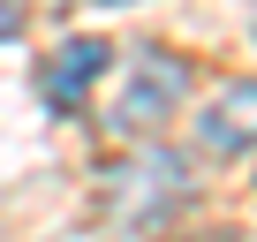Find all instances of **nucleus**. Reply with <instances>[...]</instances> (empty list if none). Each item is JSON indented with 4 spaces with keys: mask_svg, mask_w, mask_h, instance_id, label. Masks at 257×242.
Here are the masks:
<instances>
[{
    "mask_svg": "<svg viewBox=\"0 0 257 242\" xmlns=\"http://www.w3.org/2000/svg\"><path fill=\"white\" fill-rule=\"evenodd\" d=\"M182 98H189V61H174L167 46H137V53H128V68H121L113 106H106V129H113L121 144H144L152 129H167V121H174Z\"/></svg>",
    "mask_w": 257,
    "mask_h": 242,
    "instance_id": "nucleus-1",
    "label": "nucleus"
},
{
    "mask_svg": "<svg viewBox=\"0 0 257 242\" xmlns=\"http://www.w3.org/2000/svg\"><path fill=\"white\" fill-rule=\"evenodd\" d=\"M98 8H128V0H98Z\"/></svg>",
    "mask_w": 257,
    "mask_h": 242,
    "instance_id": "nucleus-6",
    "label": "nucleus"
},
{
    "mask_svg": "<svg viewBox=\"0 0 257 242\" xmlns=\"http://www.w3.org/2000/svg\"><path fill=\"white\" fill-rule=\"evenodd\" d=\"M23 31V0H0V38H16Z\"/></svg>",
    "mask_w": 257,
    "mask_h": 242,
    "instance_id": "nucleus-5",
    "label": "nucleus"
},
{
    "mask_svg": "<svg viewBox=\"0 0 257 242\" xmlns=\"http://www.w3.org/2000/svg\"><path fill=\"white\" fill-rule=\"evenodd\" d=\"M113 68V46L106 38H68L46 68H38V91H46V106L53 113H83V98H91V83Z\"/></svg>",
    "mask_w": 257,
    "mask_h": 242,
    "instance_id": "nucleus-4",
    "label": "nucleus"
},
{
    "mask_svg": "<svg viewBox=\"0 0 257 242\" xmlns=\"http://www.w3.org/2000/svg\"><path fill=\"white\" fill-rule=\"evenodd\" d=\"M182 189H189V167L174 152H137L128 167H106V212L121 227H152L167 204H182Z\"/></svg>",
    "mask_w": 257,
    "mask_h": 242,
    "instance_id": "nucleus-2",
    "label": "nucleus"
},
{
    "mask_svg": "<svg viewBox=\"0 0 257 242\" xmlns=\"http://www.w3.org/2000/svg\"><path fill=\"white\" fill-rule=\"evenodd\" d=\"M197 152L212 159H249L257 152V83H219L197 113Z\"/></svg>",
    "mask_w": 257,
    "mask_h": 242,
    "instance_id": "nucleus-3",
    "label": "nucleus"
}]
</instances>
